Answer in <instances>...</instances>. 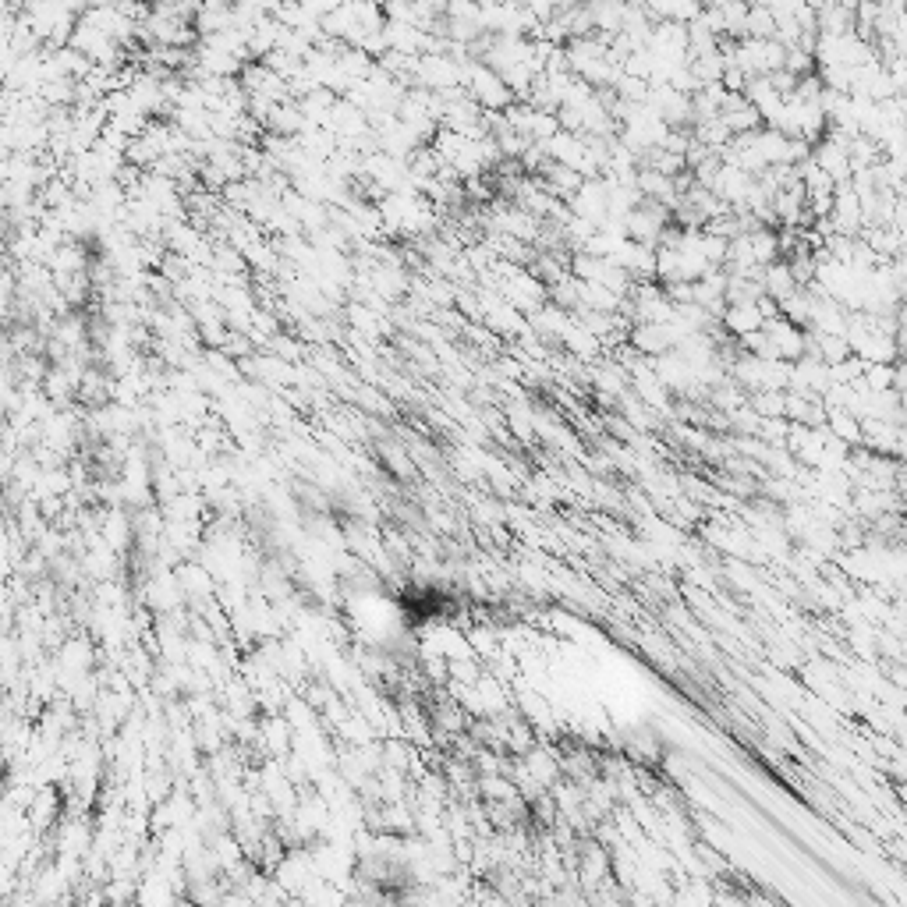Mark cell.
<instances>
[{"mask_svg":"<svg viewBox=\"0 0 907 907\" xmlns=\"http://www.w3.org/2000/svg\"><path fill=\"white\" fill-rule=\"evenodd\" d=\"M830 224L837 227V234H844V238H861V227H865V206H861V195L854 192L851 185L837 188Z\"/></svg>","mask_w":907,"mask_h":907,"instance_id":"6da1fadb","label":"cell"},{"mask_svg":"<svg viewBox=\"0 0 907 907\" xmlns=\"http://www.w3.org/2000/svg\"><path fill=\"white\" fill-rule=\"evenodd\" d=\"M833 426V433H837L840 443H854V447H861V419L854 415V411L847 408H833L830 419H826Z\"/></svg>","mask_w":907,"mask_h":907,"instance_id":"7a4b0ae2","label":"cell"},{"mask_svg":"<svg viewBox=\"0 0 907 907\" xmlns=\"http://www.w3.org/2000/svg\"><path fill=\"white\" fill-rule=\"evenodd\" d=\"M861 387L869 394H890L897 390V365H869L865 376H861Z\"/></svg>","mask_w":907,"mask_h":907,"instance_id":"3957f363","label":"cell"}]
</instances>
